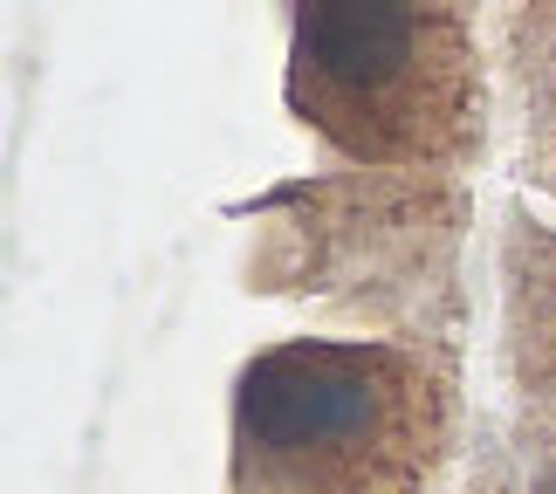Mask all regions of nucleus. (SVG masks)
<instances>
[{"mask_svg":"<svg viewBox=\"0 0 556 494\" xmlns=\"http://www.w3.org/2000/svg\"><path fill=\"white\" fill-rule=\"evenodd\" d=\"M495 0H282V103L337 165L481 179L495 152Z\"/></svg>","mask_w":556,"mask_h":494,"instance_id":"3","label":"nucleus"},{"mask_svg":"<svg viewBox=\"0 0 556 494\" xmlns=\"http://www.w3.org/2000/svg\"><path fill=\"white\" fill-rule=\"evenodd\" d=\"M475 179L454 172H295L227 206L248 227L241 289L324 330L467 357L475 330Z\"/></svg>","mask_w":556,"mask_h":494,"instance_id":"1","label":"nucleus"},{"mask_svg":"<svg viewBox=\"0 0 556 494\" xmlns=\"http://www.w3.org/2000/svg\"><path fill=\"white\" fill-rule=\"evenodd\" d=\"M481 405L467 357L384 337H275L227 392V494H446Z\"/></svg>","mask_w":556,"mask_h":494,"instance_id":"2","label":"nucleus"},{"mask_svg":"<svg viewBox=\"0 0 556 494\" xmlns=\"http://www.w3.org/2000/svg\"><path fill=\"white\" fill-rule=\"evenodd\" d=\"M502 433L516 446L522 487L556 494V413H529V405H502Z\"/></svg>","mask_w":556,"mask_h":494,"instance_id":"7","label":"nucleus"},{"mask_svg":"<svg viewBox=\"0 0 556 494\" xmlns=\"http://www.w3.org/2000/svg\"><path fill=\"white\" fill-rule=\"evenodd\" d=\"M495 111L502 159L529 192L556 200V0H495Z\"/></svg>","mask_w":556,"mask_h":494,"instance_id":"5","label":"nucleus"},{"mask_svg":"<svg viewBox=\"0 0 556 494\" xmlns=\"http://www.w3.org/2000/svg\"><path fill=\"white\" fill-rule=\"evenodd\" d=\"M446 494H529L522 487V467H516V446H508L495 405H481L475 446H467V460H460V474H454V487H446Z\"/></svg>","mask_w":556,"mask_h":494,"instance_id":"6","label":"nucleus"},{"mask_svg":"<svg viewBox=\"0 0 556 494\" xmlns=\"http://www.w3.org/2000/svg\"><path fill=\"white\" fill-rule=\"evenodd\" d=\"M495 378L508 405L556 413V227L529 200L495 220Z\"/></svg>","mask_w":556,"mask_h":494,"instance_id":"4","label":"nucleus"}]
</instances>
